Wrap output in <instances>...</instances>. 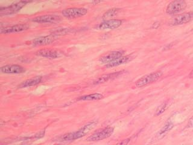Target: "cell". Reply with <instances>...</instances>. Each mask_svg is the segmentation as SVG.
Listing matches in <instances>:
<instances>
[{
    "label": "cell",
    "mask_w": 193,
    "mask_h": 145,
    "mask_svg": "<svg viewBox=\"0 0 193 145\" xmlns=\"http://www.w3.org/2000/svg\"><path fill=\"white\" fill-rule=\"evenodd\" d=\"M97 121L90 122L84 125V126L77 131L68 133L61 136L59 138V140L60 142H67L79 139V138L84 137L85 135L88 134L90 131L95 127L96 125L97 124Z\"/></svg>",
    "instance_id": "cell-1"
},
{
    "label": "cell",
    "mask_w": 193,
    "mask_h": 145,
    "mask_svg": "<svg viewBox=\"0 0 193 145\" xmlns=\"http://www.w3.org/2000/svg\"><path fill=\"white\" fill-rule=\"evenodd\" d=\"M113 132L114 128L113 127H107L95 131L91 135L87 138L86 140L88 142H96L104 140L110 137Z\"/></svg>",
    "instance_id": "cell-2"
},
{
    "label": "cell",
    "mask_w": 193,
    "mask_h": 145,
    "mask_svg": "<svg viewBox=\"0 0 193 145\" xmlns=\"http://www.w3.org/2000/svg\"><path fill=\"white\" fill-rule=\"evenodd\" d=\"M162 75V72L161 71L151 72V73L146 75L139 79L135 83V85H136V87L138 88L144 87L148 85L155 82L158 79H159Z\"/></svg>",
    "instance_id": "cell-3"
},
{
    "label": "cell",
    "mask_w": 193,
    "mask_h": 145,
    "mask_svg": "<svg viewBox=\"0 0 193 145\" xmlns=\"http://www.w3.org/2000/svg\"><path fill=\"white\" fill-rule=\"evenodd\" d=\"M186 3L183 0H175L170 2L166 9L167 14L175 15L183 11L186 8Z\"/></svg>",
    "instance_id": "cell-4"
},
{
    "label": "cell",
    "mask_w": 193,
    "mask_h": 145,
    "mask_svg": "<svg viewBox=\"0 0 193 145\" xmlns=\"http://www.w3.org/2000/svg\"><path fill=\"white\" fill-rule=\"evenodd\" d=\"M28 3L29 1H22L12 4L10 6L0 10V15L1 16H5L16 14V12H19L22 8H23Z\"/></svg>",
    "instance_id": "cell-5"
},
{
    "label": "cell",
    "mask_w": 193,
    "mask_h": 145,
    "mask_svg": "<svg viewBox=\"0 0 193 145\" xmlns=\"http://www.w3.org/2000/svg\"><path fill=\"white\" fill-rule=\"evenodd\" d=\"M87 12V9L85 8H69L63 10L62 14L65 18H75L85 15Z\"/></svg>",
    "instance_id": "cell-6"
},
{
    "label": "cell",
    "mask_w": 193,
    "mask_h": 145,
    "mask_svg": "<svg viewBox=\"0 0 193 145\" xmlns=\"http://www.w3.org/2000/svg\"><path fill=\"white\" fill-rule=\"evenodd\" d=\"M193 18V12H187L176 16L170 21V24L172 25H182L190 22Z\"/></svg>",
    "instance_id": "cell-7"
},
{
    "label": "cell",
    "mask_w": 193,
    "mask_h": 145,
    "mask_svg": "<svg viewBox=\"0 0 193 145\" xmlns=\"http://www.w3.org/2000/svg\"><path fill=\"white\" fill-rule=\"evenodd\" d=\"M124 51L122 50L118 51H113L111 52H109L106 55L103 56L99 59L100 62L103 64H105L106 65L110 63L116 59H117L122 56H123Z\"/></svg>",
    "instance_id": "cell-8"
},
{
    "label": "cell",
    "mask_w": 193,
    "mask_h": 145,
    "mask_svg": "<svg viewBox=\"0 0 193 145\" xmlns=\"http://www.w3.org/2000/svg\"><path fill=\"white\" fill-rule=\"evenodd\" d=\"M1 71L5 74H21L24 72L25 70L19 65H7L1 68Z\"/></svg>",
    "instance_id": "cell-9"
},
{
    "label": "cell",
    "mask_w": 193,
    "mask_h": 145,
    "mask_svg": "<svg viewBox=\"0 0 193 145\" xmlns=\"http://www.w3.org/2000/svg\"><path fill=\"white\" fill-rule=\"evenodd\" d=\"M122 24V21L120 19H108L100 24L98 28L100 30H107V29H115Z\"/></svg>",
    "instance_id": "cell-10"
},
{
    "label": "cell",
    "mask_w": 193,
    "mask_h": 145,
    "mask_svg": "<svg viewBox=\"0 0 193 145\" xmlns=\"http://www.w3.org/2000/svg\"><path fill=\"white\" fill-rule=\"evenodd\" d=\"M60 20V17L54 15H46L37 16L33 19V21L37 23H54L59 21Z\"/></svg>",
    "instance_id": "cell-11"
},
{
    "label": "cell",
    "mask_w": 193,
    "mask_h": 145,
    "mask_svg": "<svg viewBox=\"0 0 193 145\" xmlns=\"http://www.w3.org/2000/svg\"><path fill=\"white\" fill-rule=\"evenodd\" d=\"M123 72H124V71H121L118 72H112V73H110V74H106V75H102L101 76L96 79L93 82V84L98 85V84H101V83L107 82L109 81L113 80L114 79L118 77V76H120V75L123 74Z\"/></svg>",
    "instance_id": "cell-12"
},
{
    "label": "cell",
    "mask_w": 193,
    "mask_h": 145,
    "mask_svg": "<svg viewBox=\"0 0 193 145\" xmlns=\"http://www.w3.org/2000/svg\"><path fill=\"white\" fill-rule=\"evenodd\" d=\"M36 55L50 59H56L61 56L62 54L59 51L53 49H42L36 52Z\"/></svg>",
    "instance_id": "cell-13"
},
{
    "label": "cell",
    "mask_w": 193,
    "mask_h": 145,
    "mask_svg": "<svg viewBox=\"0 0 193 145\" xmlns=\"http://www.w3.org/2000/svg\"><path fill=\"white\" fill-rule=\"evenodd\" d=\"M28 28L29 26L26 24H18L2 29L1 30V33L4 34H12V33H18L26 30L28 29Z\"/></svg>",
    "instance_id": "cell-14"
},
{
    "label": "cell",
    "mask_w": 193,
    "mask_h": 145,
    "mask_svg": "<svg viewBox=\"0 0 193 145\" xmlns=\"http://www.w3.org/2000/svg\"><path fill=\"white\" fill-rule=\"evenodd\" d=\"M133 59V57L132 55H127V56H122L116 60L109 63L105 65L106 68H113L117 67V66H120L123 64H125L129 61H130Z\"/></svg>",
    "instance_id": "cell-15"
},
{
    "label": "cell",
    "mask_w": 193,
    "mask_h": 145,
    "mask_svg": "<svg viewBox=\"0 0 193 145\" xmlns=\"http://www.w3.org/2000/svg\"><path fill=\"white\" fill-rule=\"evenodd\" d=\"M53 40V37L51 36H41L35 39L32 44L34 45H46L51 44Z\"/></svg>",
    "instance_id": "cell-16"
},
{
    "label": "cell",
    "mask_w": 193,
    "mask_h": 145,
    "mask_svg": "<svg viewBox=\"0 0 193 145\" xmlns=\"http://www.w3.org/2000/svg\"><path fill=\"white\" fill-rule=\"evenodd\" d=\"M42 78L41 76H37L33 78L29 79L27 81L23 82L21 84H20L19 87V88H26L30 87L32 86H35L36 85H37L41 82Z\"/></svg>",
    "instance_id": "cell-17"
},
{
    "label": "cell",
    "mask_w": 193,
    "mask_h": 145,
    "mask_svg": "<svg viewBox=\"0 0 193 145\" xmlns=\"http://www.w3.org/2000/svg\"><path fill=\"white\" fill-rule=\"evenodd\" d=\"M103 98V96L100 93H94L81 96L79 98V101H94L101 100Z\"/></svg>",
    "instance_id": "cell-18"
},
{
    "label": "cell",
    "mask_w": 193,
    "mask_h": 145,
    "mask_svg": "<svg viewBox=\"0 0 193 145\" xmlns=\"http://www.w3.org/2000/svg\"><path fill=\"white\" fill-rule=\"evenodd\" d=\"M173 127H174V124L172 122H169L168 123H166L158 132V137H159L160 138H163L166 135L167 133H169V132L173 129Z\"/></svg>",
    "instance_id": "cell-19"
},
{
    "label": "cell",
    "mask_w": 193,
    "mask_h": 145,
    "mask_svg": "<svg viewBox=\"0 0 193 145\" xmlns=\"http://www.w3.org/2000/svg\"><path fill=\"white\" fill-rule=\"evenodd\" d=\"M169 106V102L166 101L163 102L162 103L160 104L159 106L158 107L155 111V114H154V116H159L160 114H162L164 113L166 109V108H168Z\"/></svg>",
    "instance_id": "cell-20"
},
{
    "label": "cell",
    "mask_w": 193,
    "mask_h": 145,
    "mask_svg": "<svg viewBox=\"0 0 193 145\" xmlns=\"http://www.w3.org/2000/svg\"><path fill=\"white\" fill-rule=\"evenodd\" d=\"M120 9L118 8H113V9H111L110 10H107L105 14L103 16V19H108L109 18H111L114 16H115L117 15L118 13L120 11Z\"/></svg>",
    "instance_id": "cell-21"
},
{
    "label": "cell",
    "mask_w": 193,
    "mask_h": 145,
    "mask_svg": "<svg viewBox=\"0 0 193 145\" xmlns=\"http://www.w3.org/2000/svg\"><path fill=\"white\" fill-rule=\"evenodd\" d=\"M130 142V138H126L117 143L116 145H127Z\"/></svg>",
    "instance_id": "cell-22"
},
{
    "label": "cell",
    "mask_w": 193,
    "mask_h": 145,
    "mask_svg": "<svg viewBox=\"0 0 193 145\" xmlns=\"http://www.w3.org/2000/svg\"><path fill=\"white\" fill-rule=\"evenodd\" d=\"M187 128H193V116L190 118V120L187 124Z\"/></svg>",
    "instance_id": "cell-23"
},
{
    "label": "cell",
    "mask_w": 193,
    "mask_h": 145,
    "mask_svg": "<svg viewBox=\"0 0 193 145\" xmlns=\"http://www.w3.org/2000/svg\"><path fill=\"white\" fill-rule=\"evenodd\" d=\"M159 26H160V23L159 22L156 21V22H155L154 23H153V28L154 29H158L159 27Z\"/></svg>",
    "instance_id": "cell-24"
},
{
    "label": "cell",
    "mask_w": 193,
    "mask_h": 145,
    "mask_svg": "<svg viewBox=\"0 0 193 145\" xmlns=\"http://www.w3.org/2000/svg\"><path fill=\"white\" fill-rule=\"evenodd\" d=\"M189 77L190 78H193V70L191 71V72L189 75Z\"/></svg>",
    "instance_id": "cell-25"
}]
</instances>
